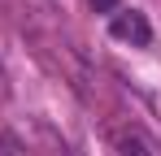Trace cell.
<instances>
[{"instance_id":"6da1fadb","label":"cell","mask_w":161,"mask_h":156,"mask_svg":"<svg viewBox=\"0 0 161 156\" xmlns=\"http://www.w3.org/2000/svg\"><path fill=\"white\" fill-rule=\"evenodd\" d=\"M109 35L122 39V44H135V48H148V44H153V26H148L144 13H135V9H118L113 22H109Z\"/></svg>"},{"instance_id":"7a4b0ae2","label":"cell","mask_w":161,"mask_h":156,"mask_svg":"<svg viewBox=\"0 0 161 156\" xmlns=\"http://www.w3.org/2000/svg\"><path fill=\"white\" fill-rule=\"evenodd\" d=\"M122 156H148V148H144L135 134H122Z\"/></svg>"},{"instance_id":"3957f363","label":"cell","mask_w":161,"mask_h":156,"mask_svg":"<svg viewBox=\"0 0 161 156\" xmlns=\"http://www.w3.org/2000/svg\"><path fill=\"white\" fill-rule=\"evenodd\" d=\"M92 4H96L100 13H118V0H92Z\"/></svg>"}]
</instances>
